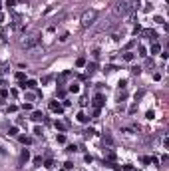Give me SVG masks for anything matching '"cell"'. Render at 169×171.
I'll return each mask as SVG.
<instances>
[{"mask_svg":"<svg viewBox=\"0 0 169 171\" xmlns=\"http://www.w3.org/2000/svg\"><path fill=\"white\" fill-rule=\"evenodd\" d=\"M139 0H121V2H117L114 8V14L115 16H125L129 10H133L135 8V4H137Z\"/></svg>","mask_w":169,"mask_h":171,"instance_id":"obj_1","label":"cell"},{"mask_svg":"<svg viewBox=\"0 0 169 171\" xmlns=\"http://www.w3.org/2000/svg\"><path fill=\"white\" fill-rule=\"evenodd\" d=\"M96 16H98V12L96 10H88V12H84V16H82V26H90V24H93V20H96Z\"/></svg>","mask_w":169,"mask_h":171,"instance_id":"obj_2","label":"cell"},{"mask_svg":"<svg viewBox=\"0 0 169 171\" xmlns=\"http://www.w3.org/2000/svg\"><path fill=\"white\" fill-rule=\"evenodd\" d=\"M50 110H52V112H58V113H62V105L58 104V102H50Z\"/></svg>","mask_w":169,"mask_h":171,"instance_id":"obj_3","label":"cell"},{"mask_svg":"<svg viewBox=\"0 0 169 171\" xmlns=\"http://www.w3.org/2000/svg\"><path fill=\"white\" fill-rule=\"evenodd\" d=\"M38 44V38L34 36V38H30V40H26V42H24V46H26V48H32V46H36Z\"/></svg>","mask_w":169,"mask_h":171,"instance_id":"obj_4","label":"cell"},{"mask_svg":"<svg viewBox=\"0 0 169 171\" xmlns=\"http://www.w3.org/2000/svg\"><path fill=\"white\" fill-rule=\"evenodd\" d=\"M93 105H96V107H101V105H104V96H101V94H98V96H96Z\"/></svg>","mask_w":169,"mask_h":171,"instance_id":"obj_5","label":"cell"},{"mask_svg":"<svg viewBox=\"0 0 169 171\" xmlns=\"http://www.w3.org/2000/svg\"><path fill=\"white\" fill-rule=\"evenodd\" d=\"M88 119H90V118H88L84 112H80V113H78V121H82V123H88Z\"/></svg>","mask_w":169,"mask_h":171,"instance_id":"obj_6","label":"cell"},{"mask_svg":"<svg viewBox=\"0 0 169 171\" xmlns=\"http://www.w3.org/2000/svg\"><path fill=\"white\" fill-rule=\"evenodd\" d=\"M32 119H34V121H42L44 115H42V112H34V113H32Z\"/></svg>","mask_w":169,"mask_h":171,"instance_id":"obj_7","label":"cell"},{"mask_svg":"<svg viewBox=\"0 0 169 171\" xmlns=\"http://www.w3.org/2000/svg\"><path fill=\"white\" fill-rule=\"evenodd\" d=\"M28 157H30L28 149H24V151H22V155H20V161H28Z\"/></svg>","mask_w":169,"mask_h":171,"instance_id":"obj_8","label":"cell"},{"mask_svg":"<svg viewBox=\"0 0 169 171\" xmlns=\"http://www.w3.org/2000/svg\"><path fill=\"white\" fill-rule=\"evenodd\" d=\"M70 92H74V94H78V92H80V86H78V84H70Z\"/></svg>","mask_w":169,"mask_h":171,"instance_id":"obj_9","label":"cell"},{"mask_svg":"<svg viewBox=\"0 0 169 171\" xmlns=\"http://www.w3.org/2000/svg\"><path fill=\"white\" fill-rule=\"evenodd\" d=\"M76 66H78V68L86 66V58H78V60H76Z\"/></svg>","mask_w":169,"mask_h":171,"instance_id":"obj_10","label":"cell"},{"mask_svg":"<svg viewBox=\"0 0 169 171\" xmlns=\"http://www.w3.org/2000/svg\"><path fill=\"white\" fill-rule=\"evenodd\" d=\"M24 78H26L24 72H18V74H16V80H18V82H24Z\"/></svg>","mask_w":169,"mask_h":171,"instance_id":"obj_11","label":"cell"},{"mask_svg":"<svg viewBox=\"0 0 169 171\" xmlns=\"http://www.w3.org/2000/svg\"><path fill=\"white\" fill-rule=\"evenodd\" d=\"M56 127H58L60 131H64V129H66V123H62V121H56Z\"/></svg>","mask_w":169,"mask_h":171,"instance_id":"obj_12","label":"cell"},{"mask_svg":"<svg viewBox=\"0 0 169 171\" xmlns=\"http://www.w3.org/2000/svg\"><path fill=\"white\" fill-rule=\"evenodd\" d=\"M159 52V44H151V54H157Z\"/></svg>","mask_w":169,"mask_h":171,"instance_id":"obj_13","label":"cell"},{"mask_svg":"<svg viewBox=\"0 0 169 171\" xmlns=\"http://www.w3.org/2000/svg\"><path fill=\"white\" fill-rule=\"evenodd\" d=\"M123 60H125V62H131V60H133V54H131V52H127L125 56H123Z\"/></svg>","mask_w":169,"mask_h":171,"instance_id":"obj_14","label":"cell"},{"mask_svg":"<svg viewBox=\"0 0 169 171\" xmlns=\"http://www.w3.org/2000/svg\"><path fill=\"white\" fill-rule=\"evenodd\" d=\"M92 72H96V64H88V74H92Z\"/></svg>","mask_w":169,"mask_h":171,"instance_id":"obj_15","label":"cell"},{"mask_svg":"<svg viewBox=\"0 0 169 171\" xmlns=\"http://www.w3.org/2000/svg\"><path fill=\"white\" fill-rule=\"evenodd\" d=\"M20 141H22V143H26V145H28V143H30V137H26V135H20Z\"/></svg>","mask_w":169,"mask_h":171,"instance_id":"obj_16","label":"cell"},{"mask_svg":"<svg viewBox=\"0 0 169 171\" xmlns=\"http://www.w3.org/2000/svg\"><path fill=\"white\" fill-rule=\"evenodd\" d=\"M14 4H16L14 0H6V6H8V8H14Z\"/></svg>","mask_w":169,"mask_h":171,"instance_id":"obj_17","label":"cell"},{"mask_svg":"<svg viewBox=\"0 0 169 171\" xmlns=\"http://www.w3.org/2000/svg\"><path fill=\"white\" fill-rule=\"evenodd\" d=\"M18 133V127H10V135H16Z\"/></svg>","mask_w":169,"mask_h":171,"instance_id":"obj_18","label":"cell"},{"mask_svg":"<svg viewBox=\"0 0 169 171\" xmlns=\"http://www.w3.org/2000/svg\"><path fill=\"white\" fill-rule=\"evenodd\" d=\"M123 169H125V171H133V167H131L129 163H125V165H123Z\"/></svg>","mask_w":169,"mask_h":171,"instance_id":"obj_19","label":"cell"},{"mask_svg":"<svg viewBox=\"0 0 169 171\" xmlns=\"http://www.w3.org/2000/svg\"><path fill=\"white\" fill-rule=\"evenodd\" d=\"M0 84H2V80H0Z\"/></svg>","mask_w":169,"mask_h":171,"instance_id":"obj_20","label":"cell"}]
</instances>
